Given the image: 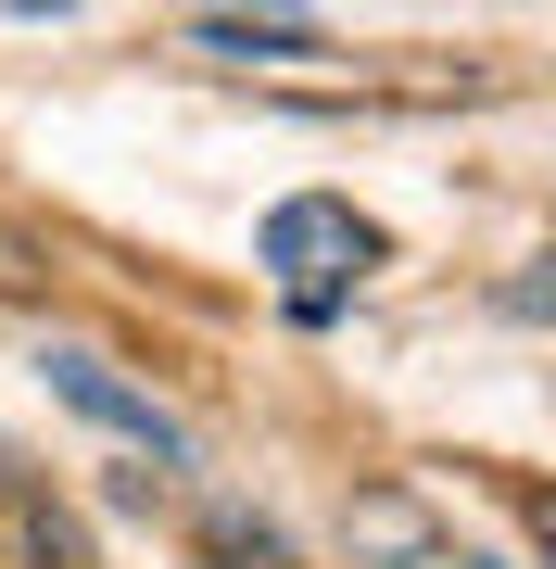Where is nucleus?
<instances>
[{"label": "nucleus", "mask_w": 556, "mask_h": 569, "mask_svg": "<svg viewBox=\"0 0 556 569\" xmlns=\"http://www.w3.org/2000/svg\"><path fill=\"white\" fill-rule=\"evenodd\" d=\"M380 216H354L342 190H291V203L253 228V266H266V291H279V317L291 329H330L354 291L380 279Z\"/></svg>", "instance_id": "obj_1"}, {"label": "nucleus", "mask_w": 556, "mask_h": 569, "mask_svg": "<svg viewBox=\"0 0 556 569\" xmlns=\"http://www.w3.org/2000/svg\"><path fill=\"white\" fill-rule=\"evenodd\" d=\"M342 545H354V569H494L468 531L431 507V493H405V481L342 493Z\"/></svg>", "instance_id": "obj_2"}, {"label": "nucleus", "mask_w": 556, "mask_h": 569, "mask_svg": "<svg viewBox=\"0 0 556 569\" xmlns=\"http://www.w3.org/2000/svg\"><path fill=\"white\" fill-rule=\"evenodd\" d=\"M39 380H51L77 418H102V430H114V443L140 456V468H190V430H178L165 406H152L140 380H114V355H89V342H51V355H39Z\"/></svg>", "instance_id": "obj_3"}, {"label": "nucleus", "mask_w": 556, "mask_h": 569, "mask_svg": "<svg viewBox=\"0 0 556 569\" xmlns=\"http://www.w3.org/2000/svg\"><path fill=\"white\" fill-rule=\"evenodd\" d=\"M0 569H89L77 507H63V493H51L13 443H0Z\"/></svg>", "instance_id": "obj_4"}, {"label": "nucleus", "mask_w": 556, "mask_h": 569, "mask_svg": "<svg viewBox=\"0 0 556 569\" xmlns=\"http://www.w3.org/2000/svg\"><path fill=\"white\" fill-rule=\"evenodd\" d=\"M190 39L203 51H316V13H291V0H190Z\"/></svg>", "instance_id": "obj_5"}, {"label": "nucleus", "mask_w": 556, "mask_h": 569, "mask_svg": "<svg viewBox=\"0 0 556 569\" xmlns=\"http://www.w3.org/2000/svg\"><path fill=\"white\" fill-rule=\"evenodd\" d=\"M190 545H203V569H304V557H291V531H279V519L228 507V493H203V507H190Z\"/></svg>", "instance_id": "obj_6"}, {"label": "nucleus", "mask_w": 556, "mask_h": 569, "mask_svg": "<svg viewBox=\"0 0 556 569\" xmlns=\"http://www.w3.org/2000/svg\"><path fill=\"white\" fill-rule=\"evenodd\" d=\"M39 291H51V241L0 216V305H39Z\"/></svg>", "instance_id": "obj_7"}]
</instances>
